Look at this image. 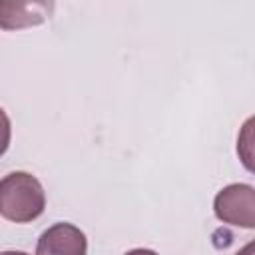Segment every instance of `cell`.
Listing matches in <instances>:
<instances>
[{
  "instance_id": "6",
  "label": "cell",
  "mask_w": 255,
  "mask_h": 255,
  "mask_svg": "<svg viewBox=\"0 0 255 255\" xmlns=\"http://www.w3.org/2000/svg\"><path fill=\"white\" fill-rule=\"evenodd\" d=\"M124 255H157L153 249H143V247H139V249H131V251H128V253H124Z\"/></svg>"
},
{
  "instance_id": "5",
  "label": "cell",
  "mask_w": 255,
  "mask_h": 255,
  "mask_svg": "<svg viewBox=\"0 0 255 255\" xmlns=\"http://www.w3.org/2000/svg\"><path fill=\"white\" fill-rule=\"evenodd\" d=\"M10 137H12V124H10L8 114L0 108V157L8 151Z\"/></svg>"
},
{
  "instance_id": "1",
  "label": "cell",
  "mask_w": 255,
  "mask_h": 255,
  "mask_svg": "<svg viewBox=\"0 0 255 255\" xmlns=\"http://www.w3.org/2000/svg\"><path fill=\"white\" fill-rule=\"evenodd\" d=\"M46 209V191L28 171H12L0 179V215L12 223H30Z\"/></svg>"
},
{
  "instance_id": "7",
  "label": "cell",
  "mask_w": 255,
  "mask_h": 255,
  "mask_svg": "<svg viewBox=\"0 0 255 255\" xmlns=\"http://www.w3.org/2000/svg\"><path fill=\"white\" fill-rule=\"evenodd\" d=\"M235 255H253V243H247L241 251H237Z\"/></svg>"
},
{
  "instance_id": "2",
  "label": "cell",
  "mask_w": 255,
  "mask_h": 255,
  "mask_svg": "<svg viewBox=\"0 0 255 255\" xmlns=\"http://www.w3.org/2000/svg\"><path fill=\"white\" fill-rule=\"evenodd\" d=\"M213 213L219 221L253 229L255 227V189L249 183H231L217 191Z\"/></svg>"
},
{
  "instance_id": "8",
  "label": "cell",
  "mask_w": 255,
  "mask_h": 255,
  "mask_svg": "<svg viewBox=\"0 0 255 255\" xmlns=\"http://www.w3.org/2000/svg\"><path fill=\"white\" fill-rule=\"evenodd\" d=\"M0 255H30L26 251H0Z\"/></svg>"
},
{
  "instance_id": "4",
  "label": "cell",
  "mask_w": 255,
  "mask_h": 255,
  "mask_svg": "<svg viewBox=\"0 0 255 255\" xmlns=\"http://www.w3.org/2000/svg\"><path fill=\"white\" fill-rule=\"evenodd\" d=\"M54 2H22V0H0V28L22 30L42 24L50 18Z\"/></svg>"
},
{
  "instance_id": "3",
  "label": "cell",
  "mask_w": 255,
  "mask_h": 255,
  "mask_svg": "<svg viewBox=\"0 0 255 255\" xmlns=\"http://www.w3.org/2000/svg\"><path fill=\"white\" fill-rule=\"evenodd\" d=\"M86 233L72 223H54L48 227L36 243V255H86Z\"/></svg>"
}]
</instances>
